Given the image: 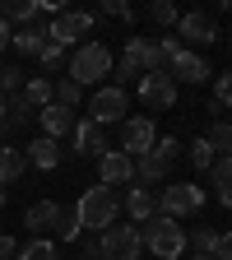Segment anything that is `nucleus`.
Listing matches in <instances>:
<instances>
[{"mask_svg":"<svg viewBox=\"0 0 232 260\" xmlns=\"http://www.w3.org/2000/svg\"><path fill=\"white\" fill-rule=\"evenodd\" d=\"M56 218H60V205H56V200H38V205H28V209H23L28 233H51Z\"/></svg>","mask_w":232,"mask_h":260,"instance_id":"2eb2a0df","label":"nucleus"},{"mask_svg":"<svg viewBox=\"0 0 232 260\" xmlns=\"http://www.w3.org/2000/svg\"><path fill=\"white\" fill-rule=\"evenodd\" d=\"M38 121H42V135L47 140H65V135H75V112L70 107H60V103H51V107H42L38 112Z\"/></svg>","mask_w":232,"mask_h":260,"instance_id":"ddd939ff","label":"nucleus"},{"mask_svg":"<svg viewBox=\"0 0 232 260\" xmlns=\"http://www.w3.org/2000/svg\"><path fill=\"white\" fill-rule=\"evenodd\" d=\"M153 140H158V130H153L149 116H125V121H121V153L144 158V153L153 149Z\"/></svg>","mask_w":232,"mask_h":260,"instance_id":"6e6552de","label":"nucleus"},{"mask_svg":"<svg viewBox=\"0 0 232 260\" xmlns=\"http://www.w3.org/2000/svg\"><path fill=\"white\" fill-rule=\"evenodd\" d=\"M214 107H232V70H223L214 79Z\"/></svg>","mask_w":232,"mask_h":260,"instance_id":"473e14b6","label":"nucleus"},{"mask_svg":"<svg viewBox=\"0 0 232 260\" xmlns=\"http://www.w3.org/2000/svg\"><path fill=\"white\" fill-rule=\"evenodd\" d=\"M116 214H121V200H116L112 186H88L79 195V205H75V218H79L84 233H107L116 223Z\"/></svg>","mask_w":232,"mask_h":260,"instance_id":"f257e3e1","label":"nucleus"},{"mask_svg":"<svg viewBox=\"0 0 232 260\" xmlns=\"http://www.w3.org/2000/svg\"><path fill=\"white\" fill-rule=\"evenodd\" d=\"M23 103H28L32 112L51 107V103H56V84H51V79H23Z\"/></svg>","mask_w":232,"mask_h":260,"instance_id":"412c9836","label":"nucleus"},{"mask_svg":"<svg viewBox=\"0 0 232 260\" xmlns=\"http://www.w3.org/2000/svg\"><path fill=\"white\" fill-rule=\"evenodd\" d=\"M38 65H42V70H60V65H65V47L47 42V47L38 51Z\"/></svg>","mask_w":232,"mask_h":260,"instance_id":"2f4dec72","label":"nucleus"},{"mask_svg":"<svg viewBox=\"0 0 232 260\" xmlns=\"http://www.w3.org/2000/svg\"><path fill=\"white\" fill-rule=\"evenodd\" d=\"M140 237H144V251H153L158 260H177L186 251V228L177 218H162V214H153L140 228Z\"/></svg>","mask_w":232,"mask_h":260,"instance_id":"7ed1b4c3","label":"nucleus"},{"mask_svg":"<svg viewBox=\"0 0 232 260\" xmlns=\"http://www.w3.org/2000/svg\"><path fill=\"white\" fill-rule=\"evenodd\" d=\"M223 10H227V14H232V0H223Z\"/></svg>","mask_w":232,"mask_h":260,"instance_id":"79ce46f5","label":"nucleus"},{"mask_svg":"<svg viewBox=\"0 0 232 260\" xmlns=\"http://www.w3.org/2000/svg\"><path fill=\"white\" fill-rule=\"evenodd\" d=\"M214 260H232V228H227V233H218V251H214Z\"/></svg>","mask_w":232,"mask_h":260,"instance_id":"4c0bfd02","label":"nucleus"},{"mask_svg":"<svg viewBox=\"0 0 232 260\" xmlns=\"http://www.w3.org/2000/svg\"><path fill=\"white\" fill-rule=\"evenodd\" d=\"M23 172H28V158H23V149H10V144H0V186L19 181Z\"/></svg>","mask_w":232,"mask_h":260,"instance_id":"aec40b11","label":"nucleus"},{"mask_svg":"<svg viewBox=\"0 0 232 260\" xmlns=\"http://www.w3.org/2000/svg\"><path fill=\"white\" fill-rule=\"evenodd\" d=\"M205 140L218 149V158H232V121H214V130H209Z\"/></svg>","mask_w":232,"mask_h":260,"instance_id":"393cba45","label":"nucleus"},{"mask_svg":"<svg viewBox=\"0 0 232 260\" xmlns=\"http://www.w3.org/2000/svg\"><path fill=\"white\" fill-rule=\"evenodd\" d=\"M0 19H5V23H19V28L38 23V0H5V5H0Z\"/></svg>","mask_w":232,"mask_h":260,"instance_id":"4be33fe9","label":"nucleus"},{"mask_svg":"<svg viewBox=\"0 0 232 260\" xmlns=\"http://www.w3.org/2000/svg\"><path fill=\"white\" fill-rule=\"evenodd\" d=\"M84 260H103V233H88L84 237Z\"/></svg>","mask_w":232,"mask_h":260,"instance_id":"c9c22d12","label":"nucleus"},{"mask_svg":"<svg viewBox=\"0 0 232 260\" xmlns=\"http://www.w3.org/2000/svg\"><path fill=\"white\" fill-rule=\"evenodd\" d=\"M70 144H75V153L79 158H103L107 153V130L97 125V121H75V135H70Z\"/></svg>","mask_w":232,"mask_h":260,"instance_id":"f8f14e48","label":"nucleus"},{"mask_svg":"<svg viewBox=\"0 0 232 260\" xmlns=\"http://www.w3.org/2000/svg\"><path fill=\"white\" fill-rule=\"evenodd\" d=\"M195 260H214V255H195Z\"/></svg>","mask_w":232,"mask_h":260,"instance_id":"37998d69","label":"nucleus"},{"mask_svg":"<svg viewBox=\"0 0 232 260\" xmlns=\"http://www.w3.org/2000/svg\"><path fill=\"white\" fill-rule=\"evenodd\" d=\"M125 209H130V218H135V223H149V218L158 214V200H153V190H144V186H130V195H125Z\"/></svg>","mask_w":232,"mask_h":260,"instance_id":"6ab92c4d","label":"nucleus"},{"mask_svg":"<svg viewBox=\"0 0 232 260\" xmlns=\"http://www.w3.org/2000/svg\"><path fill=\"white\" fill-rule=\"evenodd\" d=\"M10 32H14V28H10L5 19H0V51H5V47H10Z\"/></svg>","mask_w":232,"mask_h":260,"instance_id":"ea45409f","label":"nucleus"},{"mask_svg":"<svg viewBox=\"0 0 232 260\" xmlns=\"http://www.w3.org/2000/svg\"><path fill=\"white\" fill-rule=\"evenodd\" d=\"M112 65H116V56H112V47L107 42H84V47H75V56H70V79L79 84V88H103V79L112 75Z\"/></svg>","mask_w":232,"mask_h":260,"instance_id":"f03ea898","label":"nucleus"},{"mask_svg":"<svg viewBox=\"0 0 232 260\" xmlns=\"http://www.w3.org/2000/svg\"><path fill=\"white\" fill-rule=\"evenodd\" d=\"M186 246H195L200 255H214L218 251V233H214V228H195V233L186 237Z\"/></svg>","mask_w":232,"mask_h":260,"instance_id":"bb28decb","label":"nucleus"},{"mask_svg":"<svg viewBox=\"0 0 232 260\" xmlns=\"http://www.w3.org/2000/svg\"><path fill=\"white\" fill-rule=\"evenodd\" d=\"M140 75H144V70H140V60H130V56H121V60L112 65V84H116V88H125L130 79H140Z\"/></svg>","mask_w":232,"mask_h":260,"instance_id":"a878e982","label":"nucleus"},{"mask_svg":"<svg viewBox=\"0 0 232 260\" xmlns=\"http://www.w3.org/2000/svg\"><path fill=\"white\" fill-rule=\"evenodd\" d=\"M47 42H51V38H47V23H28V28H14V32H10V47H19L23 56H38Z\"/></svg>","mask_w":232,"mask_h":260,"instance_id":"dca6fc26","label":"nucleus"},{"mask_svg":"<svg viewBox=\"0 0 232 260\" xmlns=\"http://www.w3.org/2000/svg\"><path fill=\"white\" fill-rule=\"evenodd\" d=\"M168 172H172V168H168V162H162L158 153L135 158V181H140L144 190H149V186H162V181H168Z\"/></svg>","mask_w":232,"mask_h":260,"instance_id":"f3484780","label":"nucleus"},{"mask_svg":"<svg viewBox=\"0 0 232 260\" xmlns=\"http://www.w3.org/2000/svg\"><path fill=\"white\" fill-rule=\"evenodd\" d=\"M125 112H130V93L125 88H116V84H103L93 98H88V121H97V125H116V121H125Z\"/></svg>","mask_w":232,"mask_h":260,"instance_id":"39448f33","label":"nucleus"},{"mask_svg":"<svg viewBox=\"0 0 232 260\" xmlns=\"http://www.w3.org/2000/svg\"><path fill=\"white\" fill-rule=\"evenodd\" d=\"M93 32V14L88 10H60L51 23H47V38L56 42V47H75L79 38H88Z\"/></svg>","mask_w":232,"mask_h":260,"instance_id":"423d86ee","label":"nucleus"},{"mask_svg":"<svg viewBox=\"0 0 232 260\" xmlns=\"http://www.w3.org/2000/svg\"><path fill=\"white\" fill-rule=\"evenodd\" d=\"M0 93H5V98L23 93V70H19V65H0Z\"/></svg>","mask_w":232,"mask_h":260,"instance_id":"cd10ccee","label":"nucleus"},{"mask_svg":"<svg viewBox=\"0 0 232 260\" xmlns=\"http://www.w3.org/2000/svg\"><path fill=\"white\" fill-rule=\"evenodd\" d=\"M103 14H112V19H130V5H125V0H103Z\"/></svg>","mask_w":232,"mask_h":260,"instance_id":"e433bc0d","label":"nucleus"},{"mask_svg":"<svg viewBox=\"0 0 232 260\" xmlns=\"http://www.w3.org/2000/svg\"><path fill=\"white\" fill-rule=\"evenodd\" d=\"M23 158L32 162V168H42V172H51L56 162H60V144H56V140H47V135H38V140L28 144V153H23Z\"/></svg>","mask_w":232,"mask_h":260,"instance_id":"a211bd4d","label":"nucleus"},{"mask_svg":"<svg viewBox=\"0 0 232 260\" xmlns=\"http://www.w3.org/2000/svg\"><path fill=\"white\" fill-rule=\"evenodd\" d=\"M5 112H10V98L0 93V135H5Z\"/></svg>","mask_w":232,"mask_h":260,"instance_id":"a19ab883","label":"nucleus"},{"mask_svg":"<svg viewBox=\"0 0 232 260\" xmlns=\"http://www.w3.org/2000/svg\"><path fill=\"white\" fill-rule=\"evenodd\" d=\"M153 200H158V214L162 218H186V214H200L205 209V190L195 186V181H172V186H162Z\"/></svg>","mask_w":232,"mask_h":260,"instance_id":"20e7f679","label":"nucleus"},{"mask_svg":"<svg viewBox=\"0 0 232 260\" xmlns=\"http://www.w3.org/2000/svg\"><path fill=\"white\" fill-rule=\"evenodd\" d=\"M14 260H60V246H56V242H47V237H38V242H28Z\"/></svg>","mask_w":232,"mask_h":260,"instance_id":"b1692460","label":"nucleus"},{"mask_svg":"<svg viewBox=\"0 0 232 260\" xmlns=\"http://www.w3.org/2000/svg\"><path fill=\"white\" fill-rule=\"evenodd\" d=\"M56 103H60V107H79V103H84V88H79L75 79H60V84H56Z\"/></svg>","mask_w":232,"mask_h":260,"instance_id":"c85d7f7f","label":"nucleus"},{"mask_svg":"<svg viewBox=\"0 0 232 260\" xmlns=\"http://www.w3.org/2000/svg\"><path fill=\"white\" fill-rule=\"evenodd\" d=\"M172 38H186V42H195V47H214L223 32H218V23H214V14H205V10H190V14H181V23H177V32Z\"/></svg>","mask_w":232,"mask_h":260,"instance_id":"9d476101","label":"nucleus"},{"mask_svg":"<svg viewBox=\"0 0 232 260\" xmlns=\"http://www.w3.org/2000/svg\"><path fill=\"white\" fill-rule=\"evenodd\" d=\"M214 190H218V205L232 209V158H214Z\"/></svg>","mask_w":232,"mask_h":260,"instance_id":"5701e85b","label":"nucleus"},{"mask_svg":"<svg viewBox=\"0 0 232 260\" xmlns=\"http://www.w3.org/2000/svg\"><path fill=\"white\" fill-rule=\"evenodd\" d=\"M19 255V242L14 237H0V260H14Z\"/></svg>","mask_w":232,"mask_h":260,"instance_id":"58836bf2","label":"nucleus"},{"mask_svg":"<svg viewBox=\"0 0 232 260\" xmlns=\"http://www.w3.org/2000/svg\"><path fill=\"white\" fill-rule=\"evenodd\" d=\"M140 251H144L140 228H130V223H112L107 233H103V260H140Z\"/></svg>","mask_w":232,"mask_h":260,"instance_id":"0eeeda50","label":"nucleus"},{"mask_svg":"<svg viewBox=\"0 0 232 260\" xmlns=\"http://www.w3.org/2000/svg\"><path fill=\"white\" fill-rule=\"evenodd\" d=\"M56 233L65 237V242H75L84 228H79V218H75V209H60V218H56Z\"/></svg>","mask_w":232,"mask_h":260,"instance_id":"7c9ffc66","label":"nucleus"},{"mask_svg":"<svg viewBox=\"0 0 232 260\" xmlns=\"http://www.w3.org/2000/svg\"><path fill=\"white\" fill-rule=\"evenodd\" d=\"M149 19H153V23H162V28H168V23H181L177 5H168V0H158V5H149Z\"/></svg>","mask_w":232,"mask_h":260,"instance_id":"72a5a7b5","label":"nucleus"},{"mask_svg":"<svg viewBox=\"0 0 232 260\" xmlns=\"http://www.w3.org/2000/svg\"><path fill=\"white\" fill-rule=\"evenodd\" d=\"M125 181H135V158L121 149H107L97 158V186H125Z\"/></svg>","mask_w":232,"mask_h":260,"instance_id":"9b49d317","label":"nucleus"},{"mask_svg":"<svg viewBox=\"0 0 232 260\" xmlns=\"http://www.w3.org/2000/svg\"><path fill=\"white\" fill-rule=\"evenodd\" d=\"M172 79H181V84H205L209 79V65L195 56V51H177V60H172Z\"/></svg>","mask_w":232,"mask_h":260,"instance_id":"4468645a","label":"nucleus"},{"mask_svg":"<svg viewBox=\"0 0 232 260\" xmlns=\"http://www.w3.org/2000/svg\"><path fill=\"white\" fill-rule=\"evenodd\" d=\"M140 103H144L149 112L177 107V79H172V75H140Z\"/></svg>","mask_w":232,"mask_h":260,"instance_id":"1a4fd4ad","label":"nucleus"},{"mask_svg":"<svg viewBox=\"0 0 232 260\" xmlns=\"http://www.w3.org/2000/svg\"><path fill=\"white\" fill-rule=\"evenodd\" d=\"M149 153H158V158H162V162L172 168V158L181 153V144H177V135H172V140H153V149H149Z\"/></svg>","mask_w":232,"mask_h":260,"instance_id":"f704fd0d","label":"nucleus"},{"mask_svg":"<svg viewBox=\"0 0 232 260\" xmlns=\"http://www.w3.org/2000/svg\"><path fill=\"white\" fill-rule=\"evenodd\" d=\"M190 162H195L200 172H209V168H214V144H209L205 135H200V140L190 144Z\"/></svg>","mask_w":232,"mask_h":260,"instance_id":"c756f323","label":"nucleus"}]
</instances>
